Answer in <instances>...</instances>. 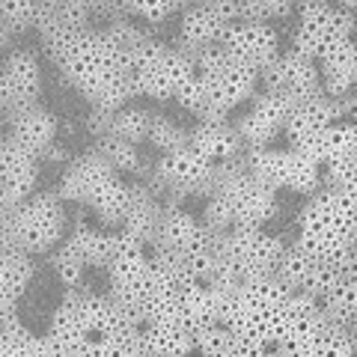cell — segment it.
Masks as SVG:
<instances>
[{
  "instance_id": "6da1fadb",
  "label": "cell",
  "mask_w": 357,
  "mask_h": 357,
  "mask_svg": "<svg viewBox=\"0 0 357 357\" xmlns=\"http://www.w3.org/2000/svg\"><path fill=\"white\" fill-rule=\"evenodd\" d=\"M57 69L86 98L93 110L116 114L137 98L126 54L102 27L77 33Z\"/></svg>"
},
{
  "instance_id": "7a4b0ae2",
  "label": "cell",
  "mask_w": 357,
  "mask_h": 357,
  "mask_svg": "<svg viewBox=\"0 0 357 357\" xmlns=\"http://www.w3.org/2000/svg\"><path fill=\"white\" fill-rule=\"evenodd\" d=\"M197 72L176 105L197 119H232L259 96V75L223 57L220 48L194 54Z\"/></svg>"
},
{
  "instance_id": "3957f363",
  "label": "cell",
  "mask_w": 357,
  "mask_h": 357,
  "mask_svg": "<svg viewBox=\"0 0 357 357\" xmlns=\"http://www.w3.org/2000/svg\"><path fill=\"white\" fill-rule=\"evenodd\" d=\"M295 244L321 262L349 256L357 244V206L331 188L304 197L295 223Z\"/></svg>"
},
{
  "instance_id": "277c9868",
  "label": "cell",
  "mask_w": 357,
  "mask_h": 357,
  "mask_svg": "<svg viewBox=\"0 0 357 357\" xmlns=\"http://www.w3.org/2000/svg\"><path fill=\"white\" fill-rule=\"evenodd\" d=\"M292 319V292L277 277L241 280L227 310V325L241 340L274 349Z\"/></svg>"
},
{
  "instance_id": "5b68a950",
  "label": "cell",
  "mask_w": 357,
  "mask_h": 357,
  "mask_svg": "<svg viewBox=\"0 0 357 357\" xmlns=\"http://www.w3.org/2000/svg\"><path fill=\"white\" fill-rule=\"evenodd\" d=\"M105 271H107V295L116 304L131 310L134 316L143 319L149 292L155 286V274H158L152 244L131 236L126 229H116L114 253H110V262Z\"/></svg>"
},
{
  "instance_id": "8992f818",
  "label": "cell",
  "mask_w": 357,
  "mask_h": 357,
  "mask_svg": "<svg viewBox=\"0 0 357 357\" xmlns=\"http://www.w3.org/2000/svg\"><path fill=\"white\" fill-rule=\"evenodd\" d=\"M69 232V206L54 191H36L9 215V244L33 259L54 253Z\"/></svg>"
},
{
  "instance_id": "52a82bcc",
  "label": "cell",
  "mask_w": 357,
  "mask_h": 357,
  "mask_svg": "<svg viewBox=\"0 0 357 357\" xmlns=\"http://www.w3.org/2000/svg\"><path fill=\"white\" fill-rule=\"evenodd\" d=\"M128 69L137 96L149 98V102H176L185 93V86L191 84L197 66L191 54H185L182 48L152 39L128 63Z\"/></svg>"
},
{
  "instance_id": "ba28073f",
  "label": "cell",
  "mask_w": 357,
  "mask_h": 357,
  "mask_svg": "<svg viewBox=\"0 0 357 357\" xmlns=\"http://www.w3.org/2000/svg\"><path fill=\"white\" fill-rule=\"evenodd\" d=\"M244 167L256 176L262 185H268L277 194H298L310 197L321 188V164L304 149L289 146H265L244 152Z\"/></svg>"
},
{
  "instance_id": "9c48e42d",
  "label": "cell",
  "mask_w": 357,
  "mask_h": 357,
  "mask_svg": "<svg viewBox=\"0 0 357 357\" xmlns=\"http://www.w3.org/2000/svg\"><path fill=\"white\" fill-rule=\"evenodd\" d=\"M286 241L265 227H236L218 238V259L223 271L236 280H253V277H271Z\"/></svg>"
},
{
  "instance_id": "30bf717a",
  "label": "cell",
  "mask_w": 357,
  "mask_h": 357,
  "mask_svg": "<svg viewBox=\"0 0 357 357\" xmlns=\"http://www.w3.org/2000/svg\"><path fill=\"white\" fill-rule=\"evenodd\" d=\"M298 21L289 48L310 60L328 57L333 48L357 36V15L342 3H304L298 6Z\"/></svg>"
},
{
  "instance_id": "8fae6325",
  "label": "cell",
  "mask_w": 357,
  "mask_h": 357,
  "mask_svg": "<svg viewBox=\"0 0 357 357\" xmlns=\"http://www.w3.org/2000/svg\"><path fill=\"white\" fill-rule=\"evenodd\" d=\"M215 170H218V164H211L203 152H197L191 143H188V146H178L167 155H158V161H155L152 173H149V182L158 188L161 194L206 197L211 191V182H215Z\"/></svg>"
},
{
  "instance_id": "7c38bea8",
  "label": "cell",
  "mask_w": 357,
  "mask_h": 357,
  "mask_svg": "<svg viewBox=\"0 0 357 357\" xmlns=\"http://www.w3.org/2000/svg\"><path fill=\"white\" fill-rule=\"evenodd\" d=\"M218 48L223 57H229L232 63L244 66L250 72H265L283 51L280 33L274 24H265V21H250V18H238L232 21L223 33V39L218 42Z\"/></svg>"
},
{
  "instance_id": "4fadbf2b",
  "label": "cell",
  "mask_w": 357,
  "mask_h": 357,
  "mask_svg": "<svg viewBox=\"0 0 357 357\" xmlns=\"http://www.w3.org/2000/svg\"><path fill=\"white\" fill-rule=\"evenodd\" d=\"M218 238L220 236L208 232L203 218L194 215V211L167 208L158 229H155L152 250H155V256H164V259H188V256H194L199 250L215 248Z\"/></svg>"
},
{
  "instance_id": "5bb4252c",
  "label": "cell",
  "mask_w": 357,
  "mask_h": 357,
  "mask_svg": "<svg viewBox=\"0 0 357 357\" xmlns=\"http://www.w3.org/2000/svg\"><path fill=\"white\" fill-rule=\"evenodd\" d=\"M232 21H238V3H194L178 13L176 27V48L185 54H199L218 48L223 33Z\"/></svg>"
},
{
  "instance_id": "9a60e30c",
  "label": "cell",
  "mask_w": 357,
  "mask_h": 357,
  "mask_svg": "<svg viewBox=\"0 0 357 357\" xmlns=\"http://www.w3.org/2000/svg\"><path fill=\"white\" fill-rule=\"evenodd\" d=\"M259 89L277 93L289 98V102H304L312 96H325L321 93V69L316 60L304 57L292 48H283L265 72H259Z\"/></svg>"
},
{
  "instance_id": "2e32d148",
  "label": "cell",
  "mask_w": 357,
  "mask_h": 357,
  "mask_svg": "<svg viewBox=\"0 0 357 357\" xmlns=\"http://www.w3.org/2000/svg\"><path fill=\"white\" fill-rule=\"evenodd\" d=\"M289 110H292V102H289V98L268 93V89H259V96H256L241 114L232 116V122H236L244 146L265 149V146H277V143H280Z\"/></svg>"
},
{
  "instance_id": "e0dca14e",
  "label": "cell",
  "mask_w": 357,
  "mask_h": 357,
  "mask_svg": "<svg viewBox=\"0 0 357 357\" xmlns=\"http://www.w3.org/2000/svg\"><path fill=\"white\" fill-rule=\"evenodd\" d=\"M39 164L36 155L18 146L13 137H0V208L13 211L36 194Z\"/></svg>"
},
{
  "instance_id": "ac0fdd59",
  "label": "cell",
  "mask_w": 357,
  "mask_h": 357,
  "mask_svg": "<svg viewBox=\"0 0 357 357\" xmlns=\"http://www.w3.org/2000/svg\"><path fill=\"white\" fill-rule=\"evenodd\" d=\"M114 176H119V173L102 158V155H98V149H89V152L77 155V158H72L69 164H66L60 182H57V188H54V194H57L66 206H81L84 208Z\"/></svg>"
},
{
  "instance_id": "d6986e66",
  "label": "cell",
  "mask_w": 357,
  "mask_h": 357,
  "mask_svg": "<svg viewBox=\"0 0 357 357\" xmlns=\"http://www.w3.org/2000/svg\"><path fill=\"white\" fill-rule=\"evenodd\" d=\"M42 89V69L36 54L13 51L0 63V114H13L18 107L36 105Z\"/></svg>"
},
{
  "instance_id": "ffe728a7",
  "label": "cell",
  "mask_w": 357,
  "mask_h": 357,
  "mask_svg": "<svg viewBox=\"0 0 357 357\" xmlns=\"http://www.w3.org/2000/svg\"><path fill=\"white\" fill-rule=\"evenodd\" d=\"M333 122H340L337 98L312 96V98H304V102H295L292 110H289L283 134H280V146L307 152L312 146V140H316L325 128H331Z\"/></svg>"
},
{
  "instance_id": "44dd1931",
  "label": "cell",
  "mask_w": 357,
  "mask_h": 357,
  "mask_svg": "<svg viewBox=\"0 0 357 357\" xmlns=\"http://www.w3.org/2000/svg\"><path fill=\"white\" fill-rule=\"evenodd\" d=\"M3 122H6V137H13L18 146H24L36 158H42L57 143V134H60V119L54 116V110H48L39 102L6 114Z\"/></svg>"
},
{
  "instance_id": "7402d4cb",
  "label": "cell",
  "mask_w": 357,
  "mask_h": 357,
  "mask_svg": "<svg viewBox=\"0 0 357 357\" xmlns=\"http://www.w3.org/2000/svg\"><path fill=\"white\" fill-rule=\"evenodd\" d=\"M188 143L203 152L211 164H229L248 152L232 119H197L188 134Z\"/></svg>"
},
{
  "instance_id": "603a6c76",
  "label": "cell",
  "mask_w": 357,
  "mask_h": 357,
  "mask_svg": "<svg viewBox=\"0 0 357 357\" xmlns=\"http://www.w3.org/2000/svg\"><path fill=\"white\" fill-rule=\"evenodd\" d=\"M114 236L116 232L98 227L96 220L75 218L63 238V248L75 253L86 268H107L110 253H114Z\"/></svg>"
},
{
  "instance_id": "cb8c5ba5",
  "label": "cell",
  "mask_w": 357,
  "mask_h": 357,
  "mask_svg": "<svg viewBox=\"0 0 357 357\" xmlns=\"http://www.w3.org/2000/svg\"><path fill=\"white\" fill-rule=\"evenodd\" d=\"M36 262L18 248H0V312H18V304L33 283Z\"/></svg>"
},
{
  "instance_id": "d4e9b609",
  "label": "cell",
  "mask_w": 357,
  "mask_h": 357,
  "mask_svg": "<svg viewBox=\"0 0 357 357\" xmlns=\"http://www.w3.org/2000/svg\"><path fill=\"white\" fill-rule=\"evenodd\" d=\"M321 69V93L328 98H345L357 89V36L333 48L328 57L319 60Z\"/></svg>"
},
{
  "instance_id": "484cf974",
  "label": "cell",
  "mask_w": 357,
  "mask_h": 357,
  "mask_svg": "<svg viewBox=\"0 0 357 357\" xmlns=\"http://www.w3.org/2000/svg\"><path fill=\"white\" fill-rule=\"evenodd\" d=\"M140 340H143L146 357H194L197 354L194 331L173 325V321H146L140 328Z\"/></svg>"
},
{
  "instance_id": "4316f807",
  "label": "cell",
  "mask_w": 357,
  "mask_h": 357,
  "mask_svg": "<svg viewBox=\"0 0 357 357\" xmlns=\"http://www.w3.org/2000/svg\"><path fill=\"white\" fill-rule=\"evenodd\" d=\"M307 152L321 167L357 158V126H351V122H333L331 128H325L312 140V146Z\"/></svg>"
},
{
  "instance_id": "83f0119b",
  "label": "cell",
  "mask_w": 357,
  "mask_h": 357,
  "mask_svg": "<svg viewBox=\"0 0 357 357\" xmlns=\"http://www.w3.org/2000/svg\"><path fill=\"white\" fill-rule=\"evenodd\" d=\"M0 357H57L45 333H33L24 321L0 331Z\"/></svg>"
},
{
  "instance_id": "f1b7e54d",
  "label": "cell",
  "mask_w": 357,
  "mask_h": 357,
  "mask_svg": "<svg viewBox=\"0 0 357 357\" xmlns=\"http://www.w3.org/2000/svg\"><path fill=\"white\" fill-rule=\"evenodd\" d=\"M152 122H155V114H152L149 107H143V105H128V107L116 110L114 119H110V137L140 146V143L149 140Z\"/></svg>"
},
{
  "instance_id": "f546056e",
  "label": "cell",
  "mask_w": 357,
  "mask_h": 357,
  "mask_svg": "<svg viewBox=\"0 0 357 357\" xmlns=\"http://www.w3.org/2000/svg\"><path fill=\"white\" fill-rule=\"evenodd\" d=\"M96 149L98 155L114 167V170L119 176H126V173H143V158H140V152L134 143H126V140H116V137H105V140H98L96 143Z\"/></svg>"
},
{
  "instance_id": "4dcf8cb0",
  "label": "cell",
  "mask_w": 357,
  "mask_h": 357,
  "mask_svg": "<svg viewBox=\"0 0 357 357\" xmlns=\"http://www.w3.org/2000/svg\"><path fill=\"white\" fill-rule=\"evenodd\" d=\"M188 134H191V126H182V122H176L170 116H161L155 114V122H152V131H149V146L158 149L161 155L173 152L178 146H188Z\"/></svg>"
},
{
  "instance_id": "1f68e13d",
  "label": "cell",
  "mask_w": 357,
  "mask_h": 357,
  "mask_svg": "<svg viewBox=\"0 0 357 357\" xmlns=\"http://www.w3.org/2000/svg\"><path fill=\"white\" fill-rule=\"evenodd\" d=\"M48 268H51V274L57 277V283L63 286V292H69V289H84V274H86V265L77 259L75 253H69L60 244L57 250H54L48 256Z\"/></svg>"
},
{
  "instance_id": "d6a6232c",
  "label": "cell",
  "mask_w": 357,
  "mask_h": 357,
  "mask_svg": "<svg viewBox=\"0 0 357 357\" xmlns=\"http://www.w3.org/2000/svg\"><path fill=\"white\" fill-rule=\"evenodd\" d=\"M39 15H42V3H27V0H3L0 3V21H3L9 33L39 27Z\"/></svg>"
},
{
  "instance_id": "836d02e7",
  "label": "cell",
  "mask_w": 357,
  "mask_h": 357,
  "mask_svg": "<svg viewBox=\"0 0 357 357\" xmlns=\"http://www.w3.org/2000/svg\"><path fill=\"white\" fill-rule=\"evenodd\" d=\"M316 357H357V345L351 340V333L328 321L325 333H321V342H319V354Z\"/></svg>"
},
{
  "instance_id": "e575fe53",
  "label": "cell",
  "mask_w": 357,
  "mask_h": 357,
  "mask_svg": "<svg viewBox=\"0 0 357 357\" xmlns=\"http://www.w3.org/2000/svg\"><path fill=\"white\" fill-rule=\"evenodd\" d=\"M126 9V15L140 21L143 27L149 24H164V21H170L173 15L182 13V6L178 3H131V6H122Z\"/></svg>"
},
{
  "instance_id": "d590c367",
  "label": "cell",
  "mask_w": 357,
  "mask_h": 357,
  "mask_svg": "<svg viewBox=\"0 0 357 357\" xmlns=\"http://www.w3.org/2000/svg\"><path fill=\"white\" fill-rule=\"evenodd\" d=\"M274 349H268V345H259V342H250V340H241V337H232L223 349L211 351L206 357H271Z\"/></svg>"
},
{
  "instance_id": "8d00e7d4",
  "label": "cell",
  "mask_w": 357,
  "mask_h": 357,
  "mask_svg": "<svg viewBox=\"0 0 357 357\" xmlns=\"http://www.w3.org/2000/svg\"><path fill=\"white\" fill-rule=\"evenodd\" d=\"M9 215H13L9 208H0V248L9 244Z\"/></svg>"
},
{
  "instance_id": "74e56055",
  "label": "cell",
  "mask_w": 357,
  "mask_h": 357,
  "mask_svg": "<svg viewBox=\"0 0 357 357\" xmlns=\"http://www.w3.org/2000/svg\"><path fill=\"white\" fill-rule=\"evenodd\" d=\"M6 39H9V30H6V27H3V21H0V45H3V42H6Z\"/></svg>"
},
{
  "instance_id": "f35d334b",
  "label": "cell",
  "mask_w": 357,
  "mask_h": 357,
  "mask_svg": "<svg viewBox=\"0 0 357 357\" xmlns=\"http://www.w3.org/2000/svg\"><path fill=\"white\" fill-rule=\"evenodd\" d=\"M349 333H351V340H354V345H357V321L351 325V331H349Z\"/></svg>"
},
{
  "instance_id": "ab89813d",
  "label": "cell",
  "mask_w": 357,
  "mask_h": 357,
  "mask_svg": "<svg viewBox=\"0 0 357 357\" xmlns=\"http://www.w3.org/2000/svg\"><path fill=\"white\" fill-rule=\"evenodd\" d=\"M0 119H6V116H3V114H0Z\"/></svg>"
}]
</instances>
